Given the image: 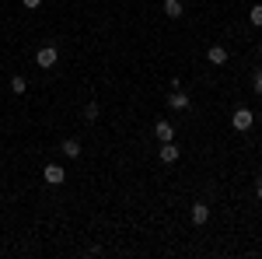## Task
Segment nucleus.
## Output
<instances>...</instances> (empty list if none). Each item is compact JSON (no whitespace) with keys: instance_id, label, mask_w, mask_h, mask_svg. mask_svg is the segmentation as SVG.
<instances>
[{"instance_id":"1","label":"nucleus","mask_w":262,"mask_h":259,"mask_svg":"<svg viewBox=\"0 0 262 259\" xmlns=\"http://www.w3.org/2000/svg\"><path fill=\"white\" fill-rule=\"evenodd\" d=\"M56 60H60V49H56V46H42L39 53H35V63H39L42 70H53Z\"/></svg>"},{"instance_id":"2","label":"nucleus","mask_w":262,"mask_h":259,"mask_svg":"<svg viewBox=\"0 0 262 259\" xmlns=\"http://www.w3.org/2000/svg\"><path fill=\"white\" fill-rule=\"evenodd\" d=\"M252 123H255V116H252V109H234V116H231V126H234L238 133H245V130H252Z\"/></svg>"},{"instance_id":"3","label":"nucleus","mask_w":262,"mask_h":259,"mask_svg":"<svg viewBox=\"0 0 262 259\" xmlns=\"http://www.w3.org/2000/svg\"><path fill=\"white\" fill-rule=\"evenodd\" d=\"M42 179L49 182V186H63V182H67V172H63V165H46Z\"/></svg>"},{"instance_id":"4","label":"nucleus","mask_w":262,"mask_h":259,"mask_svg":"<svg viewBox=\"0 0 262 259\" xmlns=\"http://www.w3.org/2000/svg\"><path fill=\"white\" fill-rule=\"evenodd\" d=\"M168 105H171L175 112H182V109H189V95H185L182 88H171V95H168Z\"/></svg>"},{"instance_id":"5","label":"nucleus","mask_w":262,"mask_h":259,"mask_svg":"<svg viewBox=\"0 0 262 259\" xmlns=\"http://www.w3.org/2000/svg\"><path fill=\"white\" fill-rule=\"evenodd\" d=\"M60 151H63V158H81V140H77V137H67L60 144Z\"/></svg>"},{"instance_id":"6","label":"nucleus","mask_w":262,"mask_h":259,"mask_svg":"<svg viewBox=\"0 0 262 259\" xmlns=\"http://www.w3.org/2000/svg\"><path fill=\"white\" fill-rule=\"evenodd\" d=\"M154 137L161 140V144H168V140L175 137V126H171V123H168V119H161V123H154Z\"/></svg>"},{"instance_id":"7","label":"nucleus","mask_w":262,"mask_h":259,"mask_svg":"<svg viewBox=\"0 0 262 259\" xmlns=\"http://www.w3.org/2000/svg\"><path fill=\"white\" fill-rule=\"evenodd\" d=\"M158 158H161L164 165H175V161H179V147H175V144L168 140V144H161V151H158Z\"/></svg>"},{"instance_id":"8","label":"nucleus","mask_w":262,"mask_h":259,"mask_svg":"<svg viewBox=\"0 0 262 259\" xmlns=\"http://www.w3.org/2000/svg\"><path fill=\"white\" fill-rule=\"evenodd\" d=\"M189 217H192V224H196V228H203V224H206V221H210V207H206V203H196V207H192V214H189Z\"/></svg>"},{"instance_id":"9","label":"nucleus","mask_w":262,"mask_h":259,"mask_svg":"<svg viewBox=\"0 0 262 259\" xmlns=\"http://www.w3.org/2000/svg\"><path fill=\"white\" fill-rule=\"evenodd\" d=\"M206 60L213 63V67H221V63H227V49H224V46H210V53H206Z\"/></svg>"},{"instance_id":"10","label":"nucleus","mask_w":262,"mask_h":259,"mask_svg":"<svg viewBox=\"0 0 262 259\" xmlns=\"http://www.w3.org/2000/svg\"><path fill=\"white\" fill-rule=\"evenodd\" d=\"M98 102H88V105H84V123H98Z\"/></svg>"},{"instance_id":"11","label":"nucleus","mask_w":262,"mask_h":259,"mask_svg":"<svg viewBox=\"0 0 262 259\" xmlns=\"http://www.w3.org/2000/svg\"><path fill=\"white\" fill-rule=\"evenodd\" d=\"M164 14L168 18H182V0H164Z\"/></svg>"},{"instance_id":"12","label":"nucleus","mask_w":262,"mask_h":259,"mask_svg":"<svg viewBox=\"0 0 262 259\" xmlns=\"http://www.w3.org/2000/svg\"><path fill=\"white\" fill-rule=\"evenodd\" d=\"M11 91H14V95H25V91H28V81L25 77H11Z\"/></svg>"},{"instance_id":"13","label":"nucleus","mask_w":262,"mask_h":259,"mask_svg":"<svg viewBox=\"0 0 262 259\" xmlns=\"http://www.w3.org/2000/svg\"><path fill=\"white\" fill-rule=\"evenodd\" d=\"M248 18H252V25H255V28H262V4H255V7H252V14H248Z\"/></svg>"},{"instance_id":"14","label":"nucleus","mask_w":262,"mask_h":259,"mask_svg":"<svg viewBox=\"0 0 262 259\" xmlns=\"http://www.w3.org/2000/svg\"><path fill=\"white\" fill-rule=\"evenodd\" d=\"M252 91H255V95H262V67L252 74Z\"/></svg>"},{"instance_id":"15","label":"nucleus","mask_w":262,"mask_h":259,"mask_svg":"<svg viewBox=\"0 0 262 259\" xmlns=\"http://www.w3.org/2000/svg\"><path fill=\"white\" fill-rule=\"evenodd\" d=\"M21 4H25L28 11H39V7H42V0H21Z\"/></svg>"},{"instance_id":"16","label":"nucleus","mask_w":262,"mask_h":259,"mask_svg":"<svg viewBox=\"0 0 262 259\" xmlns=\"http://www.w3.org/2000/svg\"><path fill=\"white\" fill-rule=\"evenodd\" d=\"M255 196H259V200H262V179H259V182H255Z\"/></svg>"},{"instance_id":"17","label":"nucleus","mask_w":262,"mask_h":259,"mask_svg":"<svg viewBox=\"0 0 262 259\" xmlns=\"http://www.w3.org/2000/svg\"><path fill=\"white\" fill-rule=\"evenodd\" d=\"M259 56H262V46H259Z\"/></svg>"},{"instance_id":"18","label":"nucleus","mask_w":262,"mask_h":259,"mask_svg":"<svg viewBox=\"0 0 262 259\" xmlns=\"http://www.w3.org/2000/svg\"><path fill=\"white\" fill-rule=\"evenodd\" d=\"M259 119H262V116H259Z\"/></svg>"}]
</instances>
